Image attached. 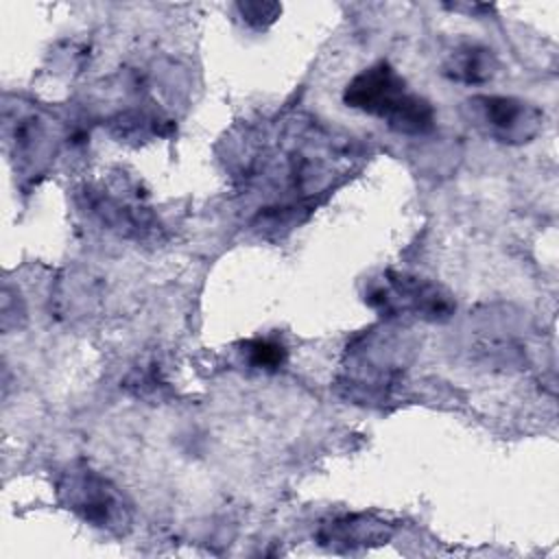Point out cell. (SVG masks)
Returning <instances> with one entry per match:
<instances>
[{
  "label": "cell",
  "mask_w": 559,
  "mask_h": 559,
  "mask_svg": "<svg viewBox=\"0 0 559 559\" xmlns=\"http://www.w3.org/2000/svg\"><path fill=\"white\" fill-rule=\"evenodd\" d=\"M247 358L258 369H277L286 360V349L277 341L269 338H255L247 343Z\"/></svg>",
  "instance_id": "cell-7"
},
{
  "label": "cell",
  "mask_w": 559,
  "mask_h": 559,
  "mask_svg": "<svg viewBox=\"0 0 559 559\" xmlns=\"http://www.w3.org/2000/svg\"><path fill=\"white\" fill-rule=\"evenodd\" d=\"M242 17L251 24H255L258 28L273 22L275 15L280 13V4H264V2H245V4H238Z\"/></svg>",
  "instance_id": "cell-8"
},
{
  "label": "cell",
  "mask_w": 559,
  "mask_h": 559,
  "mask_svg": "<svg viewBox=\"0 0 559 559\" xmlns=\"http://www.w3.org/2000/svg\"><path fill=\"white\" fill-rule=\"evenodd\" d=\"M345 105L384 120L393 131L421 135L435 127L432 105L413 94L406 81L386 61H378L358 72L343 92Z\"/></svg>",
  "instance_id": "cell-1"
},
{
  "label": "cell",
  "mask_w": 559,
  "mask_h": 559,
  "mask_svg": "<svg viewBox=\"0 0 559 559\" xmlns=\"http://www.w3.org/2000/svg\"><path fill=\"white\" fill-rule=\"evenodd\" d=\"M465 107L472 124L498 142H528L544 124L535 105L513 96H474Z\"/></svg>",
  "instance_id": "cell-3"
},
{
  "label": "cell",
  "mask_w": 559,
  "mask_h": 559,
  "mask_svg": "<svg viewBox=\"0 0 559 559\" xmlns=\"http://www.w3.org/2000/svg\"><path fill=\"white\" fill-rule=\"evenodd\" d=\"M59 493L63 504L92 526L120 533L129 524V509L120 493L92 469L66 474Z\"/></svg>",
  "instance_id": "cell-2"
},
{
  "label": "cell",
  "mask_w": 559,
  "mask_h": 559,
  "mask_svg": "<svg viewBox=\"0 0 559 559\" xmlns=\"http://www.w3.org/2000/svg\"><path fill=\"white\" fill-rule=\"evenodd\" d=\"M386 537H389L386 524L367 515H345L330 522L321 531L323 542H328L330 546L343 544L347 548L365 546L369 542H384Z\"/></svg>",
  "instance_id": "cell-5"
},
{
  "label": "cell",
  "mask_w": 559,
  "mask_h": 559,
  "mask_svg": "<svg viewBox=\"0 0 559 559\" xmlns=\"http://www.w3.org/2000/svg\"><path fill=\"white\" fill-rule=\"evenodd\" d=\"M371 304L384 312H413L428 321L448 319L454 310L450 295L421 277L389 273L386 284L371 295Z\"/></svg>",
  "instance_id": "cell-4"
},
{
  "label": "cell",
  "mask_w": 559,
  "mask_h": 559,
  "mask_svg": "<svg viewBox=\"0 0 559 559\" xmlns=\"http://www.w3.org/2000/svg\"><path fill=\"white\" fill-rule=\"evenodd\" d=\"M491 50L478 46L459 48L448 63V74L456 81L465 83H480L493 74V57Z\"/></svg>",
  "instance_id": "cell-6"
}]
</instances>
